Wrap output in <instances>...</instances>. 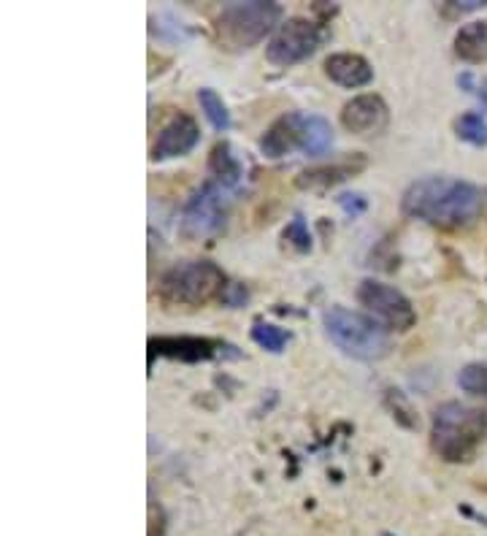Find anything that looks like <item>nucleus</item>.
Instances as JSON below:
<instances>
[{"instance_id": "nucleus-1", "label": "nucleus", "mask_w": 487, "mask_h": 536, "mask_svg": "<svg viewBox=\"0 0 487 536\" xmlns=\"http://www.w3.org/2000/svg\"><path fill=\"white\" fill-rule=\"evenodd\" d=\"M485 204L487 190L458 176H425L412 182L401 195V212L406 217L444 231L474 225L485 212Z\"/></svg>"}, {"instance_id": "nucleus-2", "label": "nucleus", "mask_w": 487, "mask_h": 536, "mask_svg": "<svg viewBox=\"0 0 487 536\" xmlns=\"http://www.w3.org/2000/svg\"><path fill=\"white\" fill-rule=\"evenodd\" d=\"M487 436V412L460 401L436 407L431 417V447L447 463H469Z\"/></svg>"}, {"instance_id": "nucleus-3", "label": "nucleus", "mask_w": 487, "mask_h": 536, "mask_svg": "<svg viewBox=\"0 0 487 536\" xmlns=\"http://www.w3.org/2000/svg\"><path fill=\"white\" fill-rule=\"evenodd\" d=\"M333 147L331 122L320 114H304L290 111L279 120L271 122V128L260 139V152L271 160L287 158L293 149H301L309 158H320Z\"/></svg>"}, {"instance_id": "nucleus-4", "label": "nucleus", "mask_w": 487, "mask_h": 536, "mask_svg": "<svg viewBox=\"0 0 487 536\" xmlns=\"http://www.w3.org/2000/svg\"><path fill=\"white\" fill-rule=\"evenodd\" d=\"M325 333L341 352L355 361H382L393 350L390 331L379 325L371 315L352 312L347 306H331L322 315Z\"/></svg>"}, {"instance_id": "nucleus-5", "label": "nucleus", "mask_w": 487, "mask_h": 536, "mask_svg": "<svg viewBox=\"0 0 487 536\" xmlns=\"http://www.w3.org/2000/svg\"><path fill=\"white\" fill-rule=\"evenodd\" d=\"M282 6L271 0H249V3H228L214 22L217 44L225 52H244L258 47L260 41L279 28Z\"/></svg>"}, {"instance_id": "nucleus-6", "label": "nucleus", "mask_w": 487, "mask_h": 536, "mask_svg": "<svg viewBox=\"0 0 487 536\" xmlns=\"http://www.w3.org/2000/svg\"><path fill=\"white\" fill-rule=\"evenodd\" d=\"M228 277L212 260H182L157 282V296L168 306H203L222 298Z\"/></svg>"}, {"instance_id": "nucleus-7", "label": "nucleus", "mask_w": 487, "mask_h": 536, "mask_svg": "<svg viewBox=\"0 0 487 536\" xmlns=\"http://www.w3.org/2000/svg\"><path fill=\"white\" fill-rule=\"evenodd\" d=\"M228 193L230 190L209 179L206 185H201L190 195V201L182 209V222H179V231H182L184 239H212L225 228L230 214Z\"/></svg>"}, {"instance_id": "nucleus-8", "label": "nucleus", "mask_w": 487, "mask_h": 536, "mask_svg": "<svg viewBox=\"0 0 487 536\" xmlns=\"http://www.w3.org/2000/svg\"><path fill=\"white\" fill-rule=\"evenodd\" d=\"M358 304L374 317L379 325H385L387 331L406 333L412 331L417 323L412 301L387 282L379 279H363L358 285Z\"/></svg>"}, {"instance_id": "nucleus-9", "label": "nucleus", "mask_w": 487, "mask_h": 536, "mask_svg": "<svg viewBox=\"0 0 487 536\" xmlns=\"http://www.w3.org/2000/svg\"><path fill=\"white\" fill-rule=\"evenodd\" d=\"M322 44V30L317 22L306 17H290L285 19L279 28L274 30V36L266 44V57L271 65H295L312 57Z\"/></svg>"}, {"instance_id": "nucleus-10", "label": "nucleus", "mask_w": 487, "mask_h": 536, "mask_svg": "<svg viewBox=\"0 0 487 536\" xmlns=\"http://www.w3.org/2000/svg\"><path fill=\"white\" fill-rule=\"evenodd\" d=\"M157 358H174L182 363H201V361H236L241 352L222 339H206V336H160L149 339V361Z\"/></svg>"}, {"instance_id": "nucleus-11", "label": "nucleus", "mask_w": 487, "mask_h": 536, "mask_svg": "<svg viewBox=\"0 0 487 536\" xmlns=\"http://www.w3.org/2000/svg\"><path fill=\"white\" fill-rule=\"evenodd\" d=\"M390 122V109L387 103L374 93L355 95L352 101L344 103L341 109V125L355 133V136H379Z\"/></svg>"}, {"instance_id": "nucleus-12", "label": "nucleus", "mask_w": 487, "mask_h": 536, "mask_svg": "<svg viewBox=\"0 0 487 536\" xmlns=\"http://www.w3.org/2000/svg\"><path fill=\"white\" fill-rule=\"evenodd\" d=\"M201 141V128L190 114H176L163 125L160 136H157L155 147H152V160L163 163V160L182 158L187 152H193L195 144Z\"/></svg>"}, {"instance_id": "nucleus-13", "label": "nucleus", "mask_w": 487, "mask_h": 536, "mask_svg": "<svg viewBox=\"0 0 487 536\" xmlns=\"http://www.w3.org/2000/svg\"><path fill=\"white\" fill-rule=\"evenodd\" d=\"M325 76L344 90H358V87L374 82V68L363 55L336 52L325 60Z\"/></svg>"}, {"instance_id": "nucleus-14", "label": "nucleus", "mask_w": 487, "mask_h": 536, "mask_svg": "<svg viewBox=\"0 0 487 536\" xmlns=\"http://www.w3.org/2000/svg\"><path fill=\"white\" fill-rule=\"evenodd\" d=\"M363 168H366V158L363 155H352V158L336 160L333 166L306 168V171L298 174L295 185L301 187V190H331V187L347 182L350 176H355Z\"/></svg>"}, {"instance_id": "nucleus-15", "label": "nucleus", "mask_w": 487, "mask_h": 536, "mask_svg": "<svg viewBox=\"0 0 487 536\" xmlns=\"http://www.w3.org/2000/svg\"><path fill=\"white\" fill-rule=\"evenodd\" d=\"M455 55L469 65L487 63V19L469 22L455 33Z\"/></svg>"}, {"instance_id": "nucleus-16", "label": "nucleus", "mask_w": 487, "mask_h": 536, "mask_svg": "<svg viewBox=\"0 0 487 536\" xmlns=\"http://www.w3.org/2000/svg\"><path fill=\"white\" fill-rule=\"evenodd\" d=\"M209 176H212V182H217V185L225 187V190L239 187L241 176H244V166H241V160L233 155L228 141H220V144L212 149V155H209Z\"/></svg>"}, {"instance_id": "nucleus-17", "label": "nucleus", "mask_w": 487, "mask_h": 536, "mask_svg": "<svg viewBox=\"0 0 487 536\" xmlns=\"http://www.w3.org/2000/svg\"><path fill=\"white\" fill-rule=\"evenodd\" d=\"M455 133H458L460 141H466L471 147H487V120L479 114V111H466L460 114L458 122H455Z\"/></svg>"}, {"instance_id": "nucleus-18", "label": "nucleus", "mask_w": 487, "mask_h": 536, "mask_svg": "<svg viewBox=\"0 0 487 536\" xmlns=\"http://www.w3.org/2000/svg\"><path fill=\"white\" fill-rule=\"evenodd\" d=\"M198 103H201L203 114H206V120L212 122L214 130H220V133L230 130L228 106H225V101H222L220 95L214 93L212 87H203V90H198Z\"/></svg>"}, {"instance_id": "nucleus-19", "label": "nucleus", "mask_w": 487, "mask_h": 536, "mask_svg": "<svg viewBox=\"0 0 487 536\" xmlns=\"http://www.w3.org/2000/svg\"><path fill=\"white\" fill-rule=\"evenodd\" d=\"M252 342L263 347V350L279 355L287 347V342H290V331H285V328H279L274 323H255L252 325Z\"/></svg>"}, {"instance_id": "nucleus-20", "label": "nucleus", "mask_w": 487, "mask_h": 536, "mask_svg": "<svg viewBox=\"0 0 487 536\" xmlns=\"http://www.w3.org/2000/svg\"><path fill=\"white\" fill-rule=\"evenodd\" d=\"M460 390H466L469 396L485 398L487 401V361H477L463 366L458 374Z\"/></svg>"}, {"instance_id": "nucleus-21", "label": "nucleus", "mask_w": 487, "mask_h": 536, "mask_svg": "<svg viewBox=\"0 0 487 536\" xmlns=\"http://www.w3.org/2000/svg\"><path fill=\"white\" fill-rule=\"evenodd\" d=\"M385 404L390 407V412H393V417H396L401 426H406V428L420 426V420H417V415H414V409L409 407V401H406L401 390H387Z\"/></svg>"}, {"instance_id": "nucleus-22", "label": "nucleus", "mask_w": 487, "mask_h": 536, "mask_svg": "<svg viewBox=\"0 0 487 536\" xmlns=\"http://www.w3.org/2000/svg\"><path fill=\"white\" fill-rule=\"evenodd\" d=\"M282 239H285L290 247H295L298 252L312 250V233H309V225L304 222V217H295V220L285 228V233H282Z\"/></svg>"}, {"instance_id": "nucleus-23", "label": "nucleus", "mask_w": 487, "mask_h": 536, "mask_svg": "<svg viewBox=\"0 0 487 536\" xmlns=\"http://www.w3.org/2000/svg\"><path fill=\"white\" fill-rule=\"evenodd\" d=\"M222 304H228V306H244L247 304V287L239 285V282H228V287H225V293H222L220 298Z\"/></svg>"}, {"instance_id": "nucleus-24", "label": "nucleus", "mask_w": 487, "mask_h": 536, "mask_svg": "<svg viewBox=\"0 0 487 536\" xmlns=\"http://www.w3.org/2000/svg\"><path fill=\"white\" fill-rule=\"evenodd\" d=\"M339 204L344 206V209H347L350 214H360L363 209H366V201H363L360 195H341Z\"/></svg>"}, {"instance_id": "nucleus-25", "label": "nucleus", "mask_w": 487, "mask_h": 536, "mask_svg": "<svg viewBox=\"0 0 487 536\" xmlns=\"http://www.w3.org/2000/svg\"><path fill=\"white\" fill-rule=\"evenodd\" d=\"M477 95H479V101H482V106L487 109V79H482L477 87Z\"/></svg>"}, {"instance_id": "nucleus-26", "label": "nucleus", "mask_w": 487, "mask_h": 536, "mask_svg": "<svg viewBox=\"0 0 487 536\" xmlns=\"http://www.w3.org/2000/svg\"><path fill=\"white\" fill-rule=\"evenodd\" d=\"M463 512H466V515H471V518H474V520H479V523H482V526H487V518H485V515H477V512H471V509H463Z\"/></svg>"}, {"instance_id": "nucleus-27", "label": "nucleus", "mask_w": 487, "mask_h": 536, "mask_svg": "<svg viewBox=\"0 0 487 536\" xmlns=\"http://www.w3.org/2000/svg\"><path fill=\"white\" fill-rule=\"evenodd\" d=\"M382 536H396V534H390V531H385V534H382Z\"/></svg>"}]
</instances>
